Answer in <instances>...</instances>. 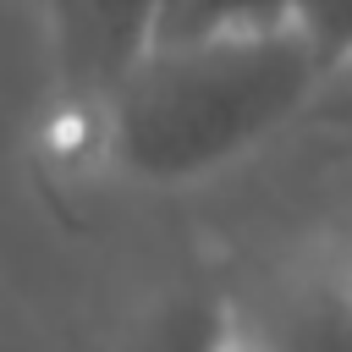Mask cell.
Wrapping results in <instances>:
<instances>
[{
  "label": "cell",
  "mask_w": 352,
  "mask_h": 352,
  "mask_svg": "<svg viewBox=\"0 0 352 352\" xmlns=\"http://www.w3.org/2000/svg\"><path fill=\"white\" fill-rule=\"evenodd\" d=\"M336 275H341V286H346V292H352V253H346V264H341V270H336Z\"/></svg>",
  "instance_id": "52a82bcc"
},
{
  "label": "cell",
  "mask_w": 352,
  "mask_h": 352,
  "mask_svg": "<svg viewBox=\"0 0 352 352\" xmlns=\"http://www.w3.org/2000/svg\"><path fill=\"white\" fill-rule=\"evenodd\" d=\"M297 22L319 38L330 66L352 60V0H297Z\"/></svg>",
  "instance_id": "8992f818"
},
{
  "label": "cell",
  "mask_w": 352,
  "mask_h": 352,
  "mask_svg": "<svg viewBox=\"0 0 352 352\" xmlns=\"http://www.w3.org/2000/svg\"><path fill=\"white\" fill-rule=\"evenodd\" d=\"M236 336L242 319L214 286H165L132 308L104 352H231Z\"/></svg>",
  "instance_id": "3957f363"
},
{
  "label": "cell",
  "mask_w": 352,
  "mask_h": 352,
  "mask_svg": "<svg viewBox=\"0 0 352 352\" xmlns=\"http://www.w3.org/2000/svg\"><path fill=\"white\" fill-rule=\"evenodd\" d=\"M297 0H165L160 44L170 38H204V33H242V28H275L292 22Z\"/></svg>",
  "instance_id": "5b68a950"
},
{
  "label": "cell",
  "mask_w": 352,
  "mask_h": 352,
  "mask_svg": "<svg viewBox=\"0 0 352 352\" xmlns=\"http://www.w3.org/2000/svg\"><path fill=\"white\" fill-rule=\"evenodd\" d=\"M336 66L292 16L160 44L104 110V160L148 187L226 170L280 132Z\"/></svg>",
  "instance_id": "6da1fadb"
},
{
  "label": "cell",
  "mask_w": 352,
  "mask_h": 352,
  "mask_svg": "<svg viewBox=\"0 0 352 352\" xmlns=\"http://www.w3.org/2000/svg\"><path fill=\"white\" fill-rule=\"evenodd\" d=\"M253 341L264 352H352V292L341 286V275L297 286L275 302Z\"/></svg>",
  "instance_id": "277c9868"
},
{
  "label": "cell",
  "mask_w": 352,
  "mask_h": 352,
  "mask_svg": "<svg viewBox=\"0 0 352 352\" xmlns=\"http://www.w3.org/2000/svg\"><path fill=\"white\" fill-rule=\"evenodd\" d=\"M55 104L110 110L126 77L160 50L165 0H38Z\"/></svg>",
  "instance_id": "7a4b0ae2"
}]
</instances>
